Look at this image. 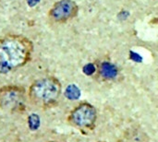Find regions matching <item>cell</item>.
<instances>
[{
	"label": "cell",
	"instance_id": "1",
	"mask_svg": "<svg viewBox=\"0 0 158 142\" xmlns=\"http://www.w3.org/2000/svg\"><path fill=\"white\" fill-rule=\"evenodd\" d=\"M31 42L21 35H7L0 40V72L23 67L31 59Z\"/></svg>",
	"mask_w": 158,
	"mask_h": 142
},
{
	"label": "cell",
	"instance_id": "2",
	"mask_svg": "<svg viewBox=\"0 0 158 142\" xmlns=\"http://www.w3.org/2000/svg\"><path fill=\"white\" fill-rule=\"evenodd\" d=\"M62 91L61 83L54 77L35 80L29 88L28 98L31 103L40 109H49L56 105Z\"/></svg>",
	"mask_w": 158,
	"mask_h": 142
},
{
	"label": "cell",
	"instance_id": "3",
	"mask_svg": "<svg viewBox=\"0 0 158 142\" xmlns=\"http://www.w3.org/2000/svg\"><path fill=\"white\" fill-rule=\"evenodd\" d=\"M27 93L23 87L6 85L0 88V109L8 113H19L25 110Z\"/></svg>",
	"mask_w": 158,
	"mask_h": 142
},
{
	"label": "cell",
	"instance_id": "4",
	"mask_svg": "<svg viewBox=\"0 0 158 142\" xmlns=\"http://www.w3.org/2000/svg\"><path fill=\"white\" fill-rule=\"evenodd\" d=\"M97 121L96 108L89 103H81L68 116V122L81 130H94Z\"/></svg>",
	"mask_w": 158,
	"mask_h": 142
},
{
	"label": "cell",
	"instance_id": "5",
	"mask_svg": "<svg viewBox=\"0 0 158 142\" xmlns=\"http://www.w3.org/2000/svg\"><path fill=\"white\" fill-rule=\"evenodd\" d=\"M77 5L71 0H61L54 5L50 10V17L55 21H66L77 13Z\"/></svg>",
	"mask_w": 158,
	"mask_h": 142
},
{
	"label": "cell",
	"instance_id": "6",
	"mask_svg": "<svg viewBox=\"0 0 158 142\" xmlns=\"http://www.w3.org/2000/svg\"><path fill=\"white\" fill-rule=\"evenodd\" d=\"M100 72H101L102 76L105 79H114L118 75L117 67L114 65H112V64H110L108 62H105V63L102 64L101 68H100Z\"/></svg>",
	"mask_w": 158,
	"mask_h": 142
},
{
	"label": "cell",
	"instance_id": "7",
	"mask_svg": "<svg viewBox=\"0 0 158 142\" xmlns=\"http://www.w3.org/2000/svg\"><path fill=\"white\" fill-rule=\"evenodd\" d=\"M67 95L70 99H77L80 96V91L75 85H70L67 90Z\"/></svg>",
	"mask_w": 158,
	"mask_h": 142
},
{
	"label": "cell",
	"instance_id": "8",
	"mask_svg": "<svg viewBox=\"0 0 158 142\" xmlns=\"http://www.w3.org/2000/svg\"><path fill=\"white\" fill-rule=\"evenodd\" d=\"M83 70H84V72L86 74L91 75V74H93L95 71V67H94V66L93 64H88L87 66H85V67L83 68Z\"/></svg>",
	"mask_w": 158,
	"mask_h": 142
},
{
	"label": "cell",
	"instance_id": "9",
	"mask_svg": "<svg viewBox=\"0 0 158 142\" xmlns=\"http://www.w3.org/2000/svg\"><path fill=\"white\" fill-rule=\"evenodd\" d=\"M39 2V0H28V3L30 4V6H34Z\"/></svg>",
	"mask_w": 158,
	"mask_h": 142
},
{
	"label": "cell",
	"instance_id": "10",
	"mask_svg": "<svg viewBox=\"0 0 158 142\" xmlns=\"http://www.w3.org/2000/svg\"><path fill=\"white\" fill-rule=\"evenodd\" d=\"M48 142H59V141H55V140H52V141H48Z\"/></svg>",
	"mask_w": 158,
	"mask_h": 142
},
{
	"label": "cell",
	"instance_id": "11",
	"mask_svg": "<svg viewBox=\"0 0 158 142\" xmlns=\"http://www.w3.org/2000/svg\"><path fill=\"white\" fill-rule=\"evenodd\" d=\"M118 142H124V141H122V140H118Z\"/></svg>",
	"mask_w": 158,
	"mask_h": 142
},
{
	"label": "cell",
	"instance_id": "12",
	"mask_svg": "<svg viewBox=\"0 0 158 142\" xmlns=\"http://www.w3.org/2000/svg\"><path fill=\"white\" fill-rule=\"evenodd\" d=\"M99 142H105V141H99Z\"/></svg>",
	"mask_w": 158,
	"mask_h": 142
}]
</instances>
